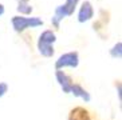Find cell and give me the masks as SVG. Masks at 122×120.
<instances>
[{
  "label": "cell",
  "instance_id": "cell-8",
  "mask_svg": "<svg viewBox=\"0 0 122 120\" xmlns=\"http://www.w3.org/2000/svg\"><path fill=\"white\" fill-rule=\"evenodd\" d=\"M56 42V35L52 29H46L44 32H42V35L39 36V40H38V44H50L52 46L54 43Z\"/></svg>",
  "mask_w": 122,
  "mask_h": 120
},
{
  "label": "cell",
  "instance_id": "cell-4",
  "mask_svg": "<svg viewBox=\"0 0 122 120\" xmlns=\"http://www.w3.org/2000/svg\"><path fill=\"white\" fill-rule=\"evenodd\" d=\"M67 120H94V119H93L91 112L87 108L78 106V107H74V108L70 110Z\"/></svg>",
  "mask_w": 122,
  "mask_h": 120
},
{
  "label": "cell",
  "instance_id": "cell-3",
  "mask_svg": "<svg viewBox=\"0 0 122 120\" xmlns=\"http://www.w3.org/2000/svg\"><path fill=\"white\" fill-rule=\"evenodd\" d=\"M79 64V55L76 51L72 52H67L65 55L59 56V59L55 61V68L56 69H62L66 67H71V68H76Z\"/></svg>",
  "mask_w": 122,
  "mask_h": 120
},
{
  "label": "cell",
  "instance_id": "cell-12",
  "mask_svg": "<svg viewBox=\"0 0 122 120\" xmlns=\"http://www.w3.org/2000/svg\"><path fill=\"white\" fill-rule=\"evenodd\" d=\"M1 15H4V5L3 4H0V16Z\"/></svg>",
  "mask_w": 122,
  "mask_h": 120
},
{
  "label": "cell",
  "instance_id": "cell-1",
  "mask_svg": "<svg viewBox=\"0 0 122 120\" xmlns=\"http://www.w3.org/2000/svg\"><path fill=\"white\" fill-rule=\"evenodd\" d=\"M78 3H79V0H66V3L63 4V5L56 7V9H55V15L52 16V19H51V23L58 28L62 19H65L66 16L72 15V12H74L75 7L78 5Z\"/></svg>",
  "mask_w": 122,
  "mask_h": 120
},
{
  "label": "cell",
  "instance_id": "cell-13",
  "mask_svg": "<svg viewBox=\"0 0 122 120\" xmlns=\"http://www.w3.org/2000/svg\"><path fill=\"white\" fill-rule=\"evenodd\" d=\"M19 3H27V1H28V0H18Z\"/></svg>",
  "mask_w": 122,
  "mask_h": 120
},
{
  "label": "cell",
  "instance_id": "cell-10",
  "mask_svg": "<svg viewBox=\"0 0 122 120\" xmlns=\"http://www.w3.org/2000/svg\"><path fill=\"white\" fill-rule=\"evenodd\" d=\"M121 48H122V44H121V42H118L114 47H113V50L110 51V55L113 57H118L119 59V57H121V52H122Z\"/></svg>",
  "mask_w": 122,
  "mask_h": 120
},
{
  "label": "cell",
  "instance_id": "cell-9",
  "mask_svg": "<svg viewBox=\"0 0 122 120\" xmlns=\"http://www.w3.org/2000/svg\"><path fill=\"white\" fill-rule=\"evenodd\" d=\"M18 11L20 12V14H23V15H28V14L32 12V7L28 4V1H27V3H19Z\"/></svg>",
  "mask_w": 122,
  "mask_h": 120
},
{
  "label": "cell",
  "instance_id": "cell-7",
  "mask_svg": "<svg viewBox=\"0 0 122 120\" xmlns=\"http://www.w3.org/2000/svg\"><path fill=\"white\" fill-rule=\"evenodd\" d=\"M72 93V95L75 96V97H81V99H83L85 102H90V93L86 91V89L83 88L81 84H76V83H72L71 85V91H70Z\"/></svg>",
  "mask_w": 122,
  "mask_h": 120
},
{
  "label": "cell",
  "instance_id": "cell-6",
  "mask_svg": "<svg viewBox=\"0 0 122 120\" xmlns=\"http://www.w3.org/2000/svg\"><path fill=\"white\" fill-rule=\"evenodd\" d=\"M94 15V9H93V4L90 1H85L82 3L81 8L78 12V21L79 23H85V21L90 20Z\"/></svg>",
  "mask_w": 122,
  "mask_h": 120
},
{
  "label": "cell",
  "instance_id": "cell-5",
  "mask_svg": "<svg viewBox=\"0 0 122 120\" xmlns=\"http://www.w3.org/2000/svg\"><path fill=\"white\" fill-rule=\"evenodd\" d=\"M55 78H56L59 85L62 87L63 92H65V93H70V91H71V85H72V83H74L71 76L67 75L65 71L56 69V72H55Z\"/></svg>",
  "mask_w": 122,
  "mask_h": 120
},
{
  "label": "cell",
  "instance_id": "cell-11",
  "mask_svg": "<svg viewBox=\"0 0 122 120\" xmlns=\"http://www.w3.org/2000/svg\"><path fill=\"white\" fill-rule=\"evenodd\" d=\"M7 91H8L7 83H4V81H0V97L5 95V93H7Z\"/></svg>",
  "mask_w": 122,
  "mask_h": 120
},
{
  "label": "cell",
  "instance_id": "cell-2",
  "mask_svg": "<svg viewBox=\"0 0 122 120\" xmlns=\"http://www.w3.org/2000/svg\"><path fill=\"white\" fill-rule=\"evenodd\" d=\"M39 25H43V20L39 18H25V16L12 18V27L16 32H23L27 28H35Z\"/></svg>",
  "mask_w": 122,
  "mask_h": 120
}]
</instances>
